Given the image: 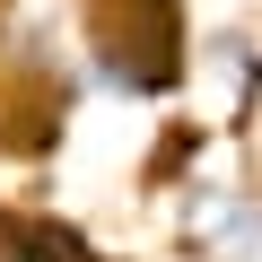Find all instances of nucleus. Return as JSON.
Segmentation results:
<instances>
[{
  "label": "nucleus",
  "mask_w": 262,
  "mask_h": 262,
  "mask_svg": "<svg viewBox=\"0 0 262 262\" xmlns=\"http://www.w3.org/2000/svg\"><path fill=\"white\" fill-rule=\"evenodd\" d=\"M96 70L122 96H166L184 79V9L175 0H105L96 9Z\"/></svg>",
  "instance_id": "f257e3e1"
},
{
  "label": "nucleus",
  "mask_w": 262,
  "mask_h": 262,
  "mask_svg": "<svg viewBox=\"0 0 262 262\" xmlns=\"http://www.w3.org/2000/svg\"><path fill=\"white\" fill-rule=\"evenodd\" d=\"M184 236L210 253H253L262 245V184L253 192H192L184 201Z\"/></svg>",
  "instance_id": "f03ea898"
}]
</instances>
